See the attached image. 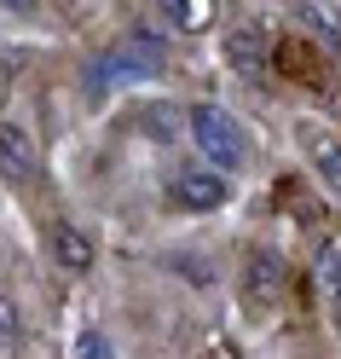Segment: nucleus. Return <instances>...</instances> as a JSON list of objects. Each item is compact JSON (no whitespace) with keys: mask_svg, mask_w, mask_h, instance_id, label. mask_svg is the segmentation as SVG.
Masks as SVG:
<instances>
[{"mask_svg":"<svg viewBox=\"0 0 341 359\" xmlns=\"http://www.w3.org/2000/svg\"><path fill=\"white\" fill-rule=\"evenodd\" d=\"M191 140L214 174H237L249 163V133L225 104H191Z\"/></svg>","mask_w":341,"mask_h":359,"instance_id":"nucleus-1","label":"nucleus"},{"mask_svg":"<svg viewBox=\"0 0 341 359\" xmlns=\"http://www.w3.org/2000/svg\"><path fill=\"white\" fill-rule=\"evenodd\" d=\"M225 197H232V186H225V174H214V168H179L174 174V203L191 209V215L220 209Z\"/></svg>","mask_w":341,"mask_h":359,"instance_id":"nucleus-2","label":"nucleus"},{"mask_svg":"<svg viewBox=\"0 0 341 359\" xmlns=\"http://www.w3.org/2000/svg\"><path fill=\"white\" fill-rule=\"evenodd\" d=\"M47 250H53V261L64 273H87V266H93V238L81 226H70V220H53L47 226Z\"/></svg>","mask_w":341,"mask_h":359,"instance_id":"nucleus-3","label":"nucleus"},{"mask_svg":"<svg viewBox=\"0 0 341 359\" xmlns=\"http://www.w3.org/2000/svg\"><path fill=\"white\" fill-rule=\"evenodd\" d=\"M284 255L278 250H249V261H243V290L255 302H272V296H284Z\"/></svg>","mask_w":341,"mask_h":359,"instance_id":"nucleus-4","label":"nucleus"},{"mask_svg":"<svg viewBox=\"0 0 341 359\" xmlns=\"http://www.w3.org/2000/svg\"><path fill=\"white\" fill-rule=\"evenodd\" d=\"M0 174L6 180H29L35 174V140L24 122H0Z\"/></svg>","mask_w":341,"mask_h":359,"instance_id":"nucleus-5","label":"nucleus"},{"mask_svg":"<svg viewBox=\"0 0 341 359\" xmlns=\"http://www.w3.org/2000/svg\"><path fill=\"white\" fill-rule=\"evenodd\" d=\"M301 145H307V156H312V168L324 174V186L341 191V140H335L330 128H307V122H301Z\"/></svg>","mask_w":341,"mask_h":359,"instance_id":"nucleus-6","label":"nucleus"},{"mask_svg":"<svg viewBox=\"0 0 341 359\" xmlns=\"http://www.w3.org/2000/svg\"><path fill=\"white\" fill-rule=\"evenodd\" d=\"M312 284H318V296L330 302L335 325H341V243H318V255H312Z\"/></svg>","mask_w":341,"mask_h":359,"instance_id":"nucleus-7","label":"nucleus"},{"mask_svg":"<svg viewBox=\"0 0 341 359\" xmlns=\"http://www.w3.org/2000/svg\"><path fill=\"white\" fill-rule=\"evenodd\" d=\"M260 53H266V29H260V24H237V29H225V58H232L237 70L260 64Z\"/></svg>","mask_w":341,"mask_h":359,"instance_id":"nucleus-8","label":"nucleus"},{"mask_svg":"<svg viewBox=\"0 0 341 359\" xmlns=\"http://www.w3.org/2000/svg\"><path fill=\"white\" fill-rule=\"evenodd\" d=\"M156 12H162V18H174L179 29H202V24H209V12H214V6H197V0H179V6H156Z\"/></svg>","mask_w":341,"mask_h":359,"instance_id":"nucleus-9","label":"nucleus"},{"mask_svg":"<svg viewBox=\"0 0 341 359\" xmlns=\"http://www.w3.org/2000/svg\"><path fill=\"white\" fill-rule=\"evenodd\" d=\"M18 330H24V325H18V307H12L6 290H0V348H12V342H18Z\"/></svg>","mask_w":341,"mask_h":359,"instance_id":"nucleus-10","label":"nucleus"},{"mask_svg":"<svg viewBox=\"0 0 341 359\" xmlns=\"http://www.w3.org/2000/svg\"><path fill=\"white\" fill-rule=\"evenodd\" d=\"M87 359H110V348H104V336H87V348H81Z\"/></svg>","mask_w":341,"mask_h":359,"instance_id":"nucleus-11","label":"nucleus"}]
</instances>
